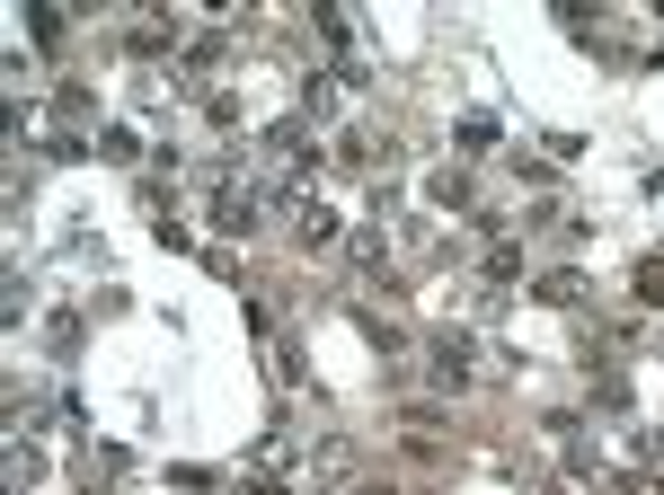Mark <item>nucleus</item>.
<instances>
[{
    "instance_id": "nucleus-1",
    "label": "nucleus",
    "mask_w": 664,
    "mask_h": 495,
    "mask_svg": "<svg viewBox=\"0 0 664 495\" xmlns=\"http://www.w3.org/2000/svg\"><path fill=\"white\" fill-rule=\"evenodd\" d=\"M638 301H664V265H638Z\"/></svg>"
}]
</instances>
